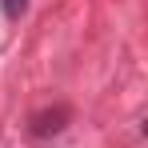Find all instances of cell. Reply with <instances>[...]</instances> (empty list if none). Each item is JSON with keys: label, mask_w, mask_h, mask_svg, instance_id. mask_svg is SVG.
I'll return each instance as SVG.
<instances>
[{"label": "cell", "mask_w": 148, "mask_h": 148, "mask_svg": "<svg viewBox=\"0 0 148 148\" xmlns=\"http://www.w3.org/2000/svg\"><path fill=\"white\" fill-rule=\"evenodd\" d=\"M72 120V108L68 104H52V108H40V112H32V120H28V132L36 136V140H48V136H60L64 128Z\"/></svg>", "instance_id": "cell-1"}, {"label": "cell", "mask_w": 148, "mask_h": 148, "mask_svg": "<svg viewBox=\"0 0 148 148\" xmlns=\"http://www.w3.org/2000/svg\"><path fill=\"white\" fill-rule=\"evenodd\" d=\"M0 12H4V20H20L28 12V0H0Z\"/></svg>", "instance_id": "cell-2"}]
</instances>
